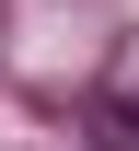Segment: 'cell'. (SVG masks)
<instances>
[{
  "label": "cell",
  "instance_id": "obj_1",
  "mask_svg": "<svg viewBox=\"0 0 139 151\" xmlns=\"http://www.w3.org/2000/svg\"><path fill=\"white\" fill-rule=\"evenodd\" d=\"M93 139H104V151H139V105L104 93V105H93Z\"/></svg>",
  "mask_w": 139,
  "mask_h": 151
}]
</instances>
